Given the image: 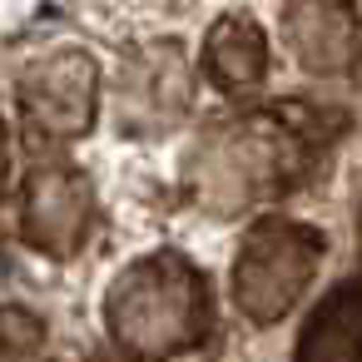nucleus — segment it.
I'll return each mask as SVG.
<instances>
[{"label":"nucleus","mask_w":362,"mask_h":362,"mask_svg":"<svg viewBox=\"0 0 362 362\" xmlns=\"http://www.w3.org/2000/svg\"><path fill=\"white\" fill-rule=\"evenodd\" d=\"M342 115L317 105H263L228 115L199 134L184 159V184L214 214H243L253 204L293 194L327 149L342 139Z\"/></svg>","instance_id":"nucleus-1"},{"label":"nucleus","mask_w":362,"mask_h":362,"mask_svg":"<svg viewBox=\"0 0 362 362\" xmlns=\"http://www.w3.org/2000/svg\"><path fill=\"white\" fill-rule=\"evenodd\" d=\"M105 327L115 347H124L129 357H144V362L179 357L199 347L214 327L209 283L184 253L174 248L149 253L115 278L105 298Z\"/></svg>","instance_id":"nucleus-2"},{"label":"nucleus","mask_w":362,"mask_h":362,"mask_svg":"<svg viewBox=\"0 0 362 362\" xmlns=\"http://www.w3.org/2000/svg\"><path fill=\"white\" fill-rule=\"evenodd\" d=\"M322 263V233L298 218H258L233 258V308L248 322H278L313 283Z\"/></svg>","instance_id":"nucleus-3"},{"label":"nucleus","mask_w":362,"mask_h":362,"mask_svg":"<svg viewBox=\"0 0 362 362\" xmlns=\"http://www.w3.org/2000/svg\"><path fill=\"white\" fill-rule=\"evenodd\" d=\"M100 110V70L85 50H50L21 80V115L30 139L70 144L95 124Z\"/></svg>","instance_id":"nucleus-4"},{"label":"nucleus","mask_w":362,"mask_h":362,"mask_svg":"<svg viewBox=\"0 0 362 362\" xmlns=\"http://www.w3.org/2000/svg\"><path fill=\"white\" fill-rule=\"evenodd\" d=\"M21 223H25V243L30 248H40L50 258L75 253L90 238V223H95V189H90V179L75 164H65V159L35 164L30 179H25Z\"/></svg>","instance_id":"nucleus-5"},{"label":"nucleus","mask_w":362,"mask_h":362,"mask_svg":"<svg viewBox=\"0 0 362 362\" xmlns=\"http://www.w3.org/2000/svg\"><path fill=\"white\" fill-rule=\"evenodd\" d=\"M189 105H194V65H189V55L174 40L134 50L124 60V75H119L124 129L159 134V129L179 124L189 115Z\"/></svg>","instance_id":"nucleus-6"},{"label":"nucleus","mask_w":362,"mask_h":362,"mask_svg":"<svg viewBox=\"0 0 362 362\" xmlns=\"http://www.w3.org/2000/svg\"><path fill=\"white\" fill-rule=\"evenodd\" d=\"M283 40L308 75L342 80L362 65V16L352 0H288Z\"/></svg>","instance_id":"nucleus-7"},{"label":"nucleus","mask_w":362,"mask_h":362,"mask_svg":"<svg viewBox=\"0 0 362 362\" xmlns=\"http://www.w3.org/2000/svg\"><path fill=\"white\" fill-rule=\"evenodd\" d=\"M293 362H362V278H342L322 293L298 332Z\"/></svg>","instance_id":"nucleus-8"},{"label":"nucleus","mask_w":362,"mask_h":362,"mask_svg":"<svg viewBox=\"0 0 362 362\" xmlns=\"http://www.w3.org/2000/svg\"><path fill=\"white\" fill-rule=\"evenodd\" d=\"M199 65L228 95H243V90L263 85V75H268V35H263V25L253 16H223V21H214V30L204 35Z\"/></svg>","instance_id":"nucleus-9"},{"label":"nucleus","mask_w":362,"mask_h":362,"mask_svg":"<svg viewBox=\"0 0 362 362\" xmlns=\"http://www.w3.org/2000/svg\"><path fill=\"white\" fill-rule=\"evenodd\" d=\"M45 322L25 308H0V362H40Z\"/></svg>","instance_id":"nucleus-10"},{"label":"nucleus","mask_w":362,"mask_h":362,"mask_svg":"<svg viewBox=\"0 0 362 362\" xmlns=\"http://www.w3.org/2000/svg\"><path fill=\"white\" fill-rule=\"evenodd\" d=\"M6 179H11V154H6V129H0V194H6Z\"/></svg>","instance_id":"nucleus-11"},{"label":"nucleus","mask_w":362,"mask_h":362,"mask_svg":"<svg viewBox=\"0 0 362 362\" xmlns=\"http://www.w3.org/2000/svg\"><path fill=\"white\" fill-rule=\"evenodd\" d=\"M357 228H362V218H357Z\"/></svg>","instance_id":"nucleus-12"}]
</instances>
